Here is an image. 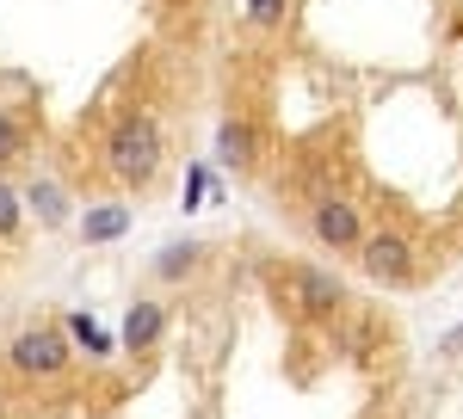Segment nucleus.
<instances>
[{
    "instance_id": "obj_5",
    "label": "nucleus",
    "mask_w": 463,
    "mask_h": 419,
    "mask_svg": "<svg viewBox=\"0 0 463 419\" xmlns=\"http://www.w3.org/2000/svg\"><path fill=\"white\" fill-rule=\"evenodd\" d=\"M309 222H316L321 247H334V253H340V247H358V210L346 204V198H321Z\"/></svg>"
},
{
    "instance_id": "obj_9",
    "label": "nucleus",
    "mask_w": 463,
    "mask_h": 419,
    "mask_svg": "<svg viewBox=\"0 0 463 419\" xmlns=\"http://www.w3.org/2000/svg\"><path fill=\"white\" fill-rule=\"evenodd\" d=\"M198 265V241H167L155 253V278H185Z\"/></svg>"
},
{
    "instance_id": "obj_3",
    "label": "nucleus",
    "mask_w": 463,
    "mask_h": 419,
    "mask_svg": "<svg viewBox=\"0 0 463 419\" xmlns=\"http://www.w3.org/2000/svg\"><path fill=\"white\" fill-rule=\"evenodd\" d=\"M358 265H364V278H377V284H408L414 278V247L402 235H364L358 241Z\"/></svg>"
},
{
    "instance_id": "obj_13",
    "label": "nucleus",
    "mask_w": 463,
    "mask_h": 419,
    "mask_svg": "<svg viewBox=\"0 0 463 419\" xmlns=\"http://www.w3.org/2000/svg\"><path fill=\"white\" fill-rule=\"evenodd\" d=\"M13 228H19V191L0 185V235H13Z\"/></svg>"
},
{
    "instance_id": "obj_10",
    "label": "nucleus",
    "mask_w": 463,
    "mask_h": 419,
    "mask_svg": "<svg viewBox=\"0 0 463 419\" xmlns=\"http://www.w3.org/2000/svg\"><path fill=\"white\" fill-rule=\"evenodd\" d=\"M32 210L43 216V222H62V216H69V204H62V185L37 179V185H32Z\"/></svg>"
},
{
    "instance_id": "obj_11",
    "label": "nucleus",
    "mask_w": 463,
    "mask_h": 419,
    "mask_svg": "<svg viewBox=\"0 0 463 419\" xmlns=\"http://www.w3.org/2000/svg\"><path fill=\"white\" fill-rule=\"evenodd\" d=\"M69 327L87 340V351H111V333H99V327H93V314H69Z\"/></svg>"
},
{
    "instance_id": "obj_1",
    "label": "nucleus",
    "mask_w": 463,
    "mask_h": 419,
    "mask_svg": "<svg viewBox=\"0 0 463 419\" xmlns=\"http://www.w3.org/2000/svg\"><path fill=\"white\" fill-rule=\"evenodd\" d=\"M106 173L124 185H148L161 173V124L148 111H124L106 136Z\"/></svg>"
},
{
    "instance_id": "obj_2",
    "label": "nucleus",
    "mask_w": 463,
    "mask_h": 419,
    "mask_svg": "<svg viewBox=\"0 0 463 419\" xmlns=\"http://www.w3.org/2000/svg\"><path fill=\"white\" fill-rule=\"evenodd\" d=\"M6 364H13V377L50 383V377H62V370H69V340H62L56 327H32V333H19V340H13Z\"/></svg>"
},
{
    "instance_id": "obj_8",
    "label": "nucleus",
    "mask_w": 463,
    "mask_h": 419,
    "mask_svg": "<svg viewBox=\"0 0 463 419\" xmlns=\"http://www.w3.org/2000/svg\"><path fill=\"white\" fill-rule=\"evenodd\" d=\"M216 161H229V167H248L253 161V130L241 117H222V130H216Z\"/></svg>"
},
{
    "instance_id": "obj_15",
    "label": "nucleus",
    "mask_w": 463,
    "mask_h": 419,
    "mask_svg": "<svg viewBox=\"0 0 463 419\" xmlns=\"http://www.w3.org/2000/svg\"><path fill=\"white\" fill-rule=\"evenodd\" d=\"M204 191H211V173H204V167H192V173H185V210H198Z\"/></svg>"
},
{
    "instance_id": "obj_14",
    "label": "nucleus",
    "mask_w": 463,
    "mask_h": 419,
    "mask_svg": "<svg viewBox=\"0 0 463 419\" xmlns=\"http://www.w3.org/2000/svg\"><path fill=\"white\" fill-rule=\"evenodd\" d=\"M19 154V124H13V111H0V167Z\"/></svg>"
},
{
    "instance_id": "obj_7",
    "label": "nucleus",
    "mask_w": 463,
    "mask_h": 419,
    "mask_svg": "<svg viewBox=\"0 0 463 419\" xmlns=\"http://www.w3.org/2000/svg\"><path fill=\"white\" fill-rule=\"evenodd\" d=\"M130 235V210L124 204H93L80 216V241L87 247H106V241H124Z\"/></svg>"
},
{
    "instance_id": "obj_6",
    "label": "nucleus",
    "mask_w": 463,
    "mask_h": 419,
    "mask_svg": "<svg viewBox=\"0 0 463 419\" xmlns=\"http://www.w3.org/2000/svg\"><path fill=\"white\" fill-rule=\"evenodd\" d=\"M161 333H167V309H161V303H148V296H143V303H130V309H124V333H118L124 351H137V358H143Z\"/></svg>"
},
{
    "instance_id": "obj_4",
    "label": "nucleus",
    "mask_w": 463,
    "mask_h": 419,
    "mask_svg": "<svg viewBox=\"0 0 463 419\" xmlns=\"http://www.w3.org/2000/svg\"><path fill=\"white\" fill-rule=\"evenodd\" d=\"M290 284H297V309H303V314H334V309H346V284L334 278V272L297 265V272H290Z\"/></svg>"
},
{
    "instance_id": "obj_12",
    "label": "nucleus",
    "mask_w": 463,
    "mask_h": 419,
    "mask_svg": "<svg viewBox=\"0 0 463 419\" xmlns=\"http://www.w3.org/2000/svg\"><path fill=\"white\" fill-rule=\"evenodd\" d=\"M285 6L290 0H248V19L253 25H285Z\"/></svg>"
},
{
    "instance_id": "obj_16",
    "label": "nucleus",
    "mask_w": 463,
    "mask_h": 419,
    "mask_svg": "<svg viewBox=\"0 0 463 419\" xmlns=\"http://www.w3.org/2000/svg\"><path fill=\"white\" fill-rule=\"evenodd\" d=\"M445 351H463V327H458V333H445Z\"/></svg>"
}]
</instances>
